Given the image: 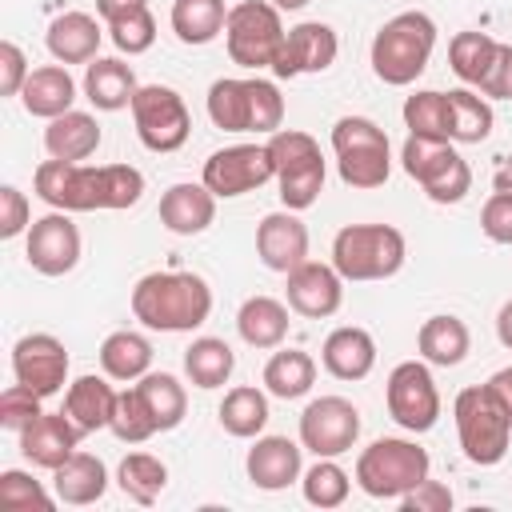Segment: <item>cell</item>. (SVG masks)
I'll return each mask as SVG.
<instances>
[{
  "instance_id": "cell-1",
  "label": "cell",
  "mask_w": 512,
  "mask_h": 512,
  "mask_svg": "<svg viewBox=\"0 0 512 512\" xmlns=\"http://www.w3.org/2000/svg\"><path fill=\"white\" fill-rule=\"evenodd\" d=\"M36 196L60 212H120L144 196V176L132 164H72L44 160L32 176Z\"/></svg>"
},
{
  "instance_id": "cell-2",
  "label": "cell",
  "mask_w": 512,
  "mask_h": 512,
  "mask_svg": "<svg viewBox=\"0 0 512 512\" xmlns=\"http://www.w3.org/2000/svg\"><path fill=\"white\" fill-rule=\"evenodd\" d=\"M212 312V288L196 272H148L132 288V316L152 332H192Z\"/></svg>"
},
{
  "instance_id": "cell-3",
  "label": "cell",
  "mask_w": 512,
  "mask_h": 512,
  "mask_svg": "<svg viewBox=\"0 0 512 512\" xmlns=\"http://www.w3.org/2000/svg\"><path fill=\"white\" fill-rule=\"evenodd\" d=\"M208 116L224 132H280L284 96L260 76H224L208 88Z\"/></svg>"
},
{
  "instance_id": "cell-4",
  "label": "cell",
  "mask_w": 512,
  "mask_h": 512,
  "mask_svg": "<svg viewBox=\"0 0 512 512\" xmlns=\"http://www.w3.org/2000/svg\"><path fill=\"white\" fill-rule=\"evenodd\" d=\"M436 48V24L428 12H400L372 36V72L376 80L404 88L412 84Z\"/></svg>"
},
{
  "instance_id": "cell-5",
  "label": "cell",
  "mask_w": 512,
  "mask_h": 512,
  "mask_svg": "<svg viewBox=\"0 0 512 512\" xmlns=\"http://www.w3.org/2000/svg\"><path fill=\"white\" fill-rule=\"evenodd\" d=\"M456 416V432H460V448L472 464L492 468L504 460L508 440H512V416L504 408V400L492 392V384H476L464 388L452 404Z\"/></svg>"
},
{
  "instance_id": "cell-6",
  "label": "cell",
  "mask_w": 512,
  "mask_h": 512,
  "mask_svg": "<svg viewBox=\"0 0 512 512\" xmlns=\"http://www.w3.org/2000/svg\"><path fill=\"white\" fill-rule=\"evenodd\" d=\"M404 232L392 224H348L332 240V268L344 280H388L404 268Z\"/></svg>"
},
{
  "instance_id": "cell-7",
  "label": "cell",
  "mask_w": 512,
  "mask_h": 512,
  "mask_svg": "<svg viewBox=\"0 0 512 512\" xmlns=\"http://www.w3.org/2000/svg\"><path fill=\"white\" fill-rule=\"evenodd\" d=\"M268 152H272V168H276L284 208H292V212L312 208L324 192V152H320V144L300 128H280V132L268 136Z\"/></svg>"
},
{
  "instance_id": "cell-8",
  "label": "cell",
  "mask_w": 512,
  "mask_h": 512,
  "mask_svg": "<svg viewBox=\"0 0 512 512\" xmlns=\"http://www.w3.org/2000/svg\"><path fill=\"white\" fill-rule=\"evenodd\" d=\"M420 480H428V452L400 436L372 440L356 460V484L376 500H400Z\"/></svg>"
},
{
  "instance_id": "cell-9",
  "label": "cell",
  "mask_w": 512,
  "mask_h": 512,
  "mask_svg": "<svg viewBox=\"0 0 512 512\" xmlns=\"http://www.w3.org/2000/svg\"><path fill=\"white\" fill-rule=\"evenodd\" d=\"M332 152L348 188H380L392 172L388 132L368 116H340L332 124Z\"/></svg>"
},
{
  "instance_id": "cell-10",
  "label": "cell",
  "mask_w": 512,
  "mask_h": 512,
  "mask_svg": "<svg viewBox=\"0 0 512 512\" xmlns=\"http://www.w3.org/2000/svg\"><path fill=\"white\" fill-rule=\"evenodd\" d=\"M404 172L428 192V200L436 204H460L472 188V168L468 160L452 148V140L440 136H416L408 132L404 148H400Z\"/></svg>"
},
{
  "instance_id": "cell-11",
  "label": "cell",
  "mask_w": 512,
  "mask_h": 512,
  "mask_svg": "<svg viewBox=\"0 0 512 512\" xmlns=\"http://www.w3.org/2000/svg\"><path fill=\"white\" fill-rule=\"evenodd\" d=\"M224 40H228L232 64H240V68H272V60H276V52L284 44L280 8L272 0H240L236 8H228Z\"/></svg>"
},
{
  "instance_id": "cell-12",
  "label": "cell",
  "mask_w": 512,
  "mask_h": 512,
  "mask_svg": "<svg viewBox=\"0 0 512 512\" xmlns=\"http://www.w3.org/2000/svg\"><path fill=\"white\" fill-rule=\"evenodd\" d=\"M132 124L148 152H176L192 132L188 104L168 84H144L132 96Z\"/></svg>"
},
{
  "instance_id": "cell-13",
  "label": "cell",
  "mask_w": 512,
  "mask_h": 512,
  "mask_svg": "<svg viewBox=\"0 0 512 512\" xmlns=\"http://www.w3.org/2000/svg\"><path fill=\"white\" fill-rule=\"evenodd\" d=\"M384 400H388V416L404 432H428L440 420V392H436L428 364L420 360H404L388 372Z\"/></svg>"
},
{
  "instance_id": "cell-14",
  "label": "cell",
  "mask_w": 512,
  "mask_h": 512,
  "mask_svg": "<svg viewBox=\"0 0 512 512\" xmlns=\"http://www.w3.org/2000/svg\"><path fill=\"white\" fill-rule=\"evenodd\" d=\"M276 176L272 168V152L268 144H232V148H220L204 160V172L200 180L208 184V192L216 200H232V196H244L260 184H268Z\"/></svg>"
},
{
  "instance_id": "cell-15",
  "label": "cell",
  "mask_w": 512,
  "mask_h": 512,
  "mask_svg": "<svg viewBox=\"0 0 512 512\" xmlns=\"http://www.w3.org/2000/svg\"><path fill=\"white\" fill-rule=\"evenodd\" d=\"M360 436V412L344 396H320L300 412V444L316 456H344Z\"/></svg>"
},
{
  "instance_id": "cell-16",
  "label": "cell",
  "mask_w": 512,
  "mask_h": 512,
  "mask_svg": "<svg viewBox=\"0 0 512 512\" xmlns=\"http://www.w3.org/2000/svg\"><path fill=\"white\" fill-rule=\"evenodd\" d=\"M12 376L36 396H56L68 384V352L52 332H28L12 348Z\"/></svg>"
},
{
  "instance_id": "cell-17",
  "label": "cell",
  "mask_w": 512,
  "mask_h": 512,
  "mask_svg": "<svg viewBox=\"0 0 512 512\" xmlns=\"http://www.w3.org/2000/svg\"><path fill=\"white\" fill-rule=\"evenodd\" d=\"M24 256L40 276H64L80 264V228L72 224L68 212L56 208V212L32 220Z\"/></svg>"
},
{
  "instance_id": "cell-18",
  "label": "cell",
  "mask_w": 512,
  "mask_h": 512,
  "mask_svg": "<svg viewBox=\"0 0 512 512\" xmlns=\"http://www.w3.org/2000/svg\"><path fill=\"white\" fill-rule=\"evenodd\" d=\"M336 52H340L336 32L328 24H320V20H304V24H296V28L284 32V44H280V52L272 60V72L280 80L324 72V68H332Z\"/></svg>"
},
{
  "instance_id": "cell-19",
  "label": "cell",
  "mask_w": 512,
  "mask_h": 512,
  "mask_svg": "<svg viewBox=\"0 0 512 512\" xmlns=\"http://www.w3.org/2000/svg\"><path fill=\"white\" fill-rule=\"evenodd\" d=\"M288 308L308 316V320H324L340 308L344 300V276L332 268V264H316V260H304L300 268L288 272Z\"/></svg>"
},
{
  "instance_id": "cell-20",
  "label": "cell",
  "mask_w": 512,
  "mask_h": 512,
  "mask_svg": "<svg viewBox=\"0 0 512 512\" xmlns=\"http://www.w3.org/2000/svg\"><path fill=\"white\" fill-rule=\"evenodd\" d=\"M80 424L68 412H40L24 432H20V452L24 460H32L36 468L56 472L80 444Z\"/></svg>"
},
{
  "instance_id": "cell-21",
  "label": "cell",
  "mask_w": 512,
  "mask_h": 512,
  "mask_svg": "<svg viewBox=\"0 0 512 512\" xmlns=\"http://www.w3.org/2000/svg\"><path fill=\"white\" fill-rule=\"evenodd\" d=\"M256 252L264 260V268L272 272H292L308 260V228L304 220L288 208V212H268L256 228Z\"/></svg>"
},
{
  "instance_id": "cell-22",
  "label": "cell",
  "mask_w": 512,
  "mask_h": 512,
  "mask_svg": "<svg viewBox=\"0 0 512 512\" xmlns=\"http://www.w3.org/2000/svg\"><path fill=\"white\" fill-rule=\"evenodd\" d=\"M300 452L304 444L288 440V436H256V444L248 448V480L264 492H280L292 480H300Z\"/></svg>"
},
{
  "instance_id": "cell-23",
  "label": "cell",
  "mask_w": 512,
  "mask_h": 512,
  "mask_svg": "<svg viewBox=\"0 0 512 512\" xmlns=\"http://www.w3.org/2000/svg\"><path fill=\"white\" fill-rule=\"evenodd\" d=\"M320 360H324L328 376H336V380H364L376 368V340L368 328H356V324L332 328L324 336Z\"/></svg>"
},
{
  "instance_id": "cell-24",
  "label": "cell",
  "mask_w": 512,
  "mask_h": 512,
  "mask_svg": "<svg viewBox=\"0 0 512 512\" xmlns=\"http://www.w3.org/2000/svg\"><path fill=\"white\" fill-rule=\"evenodd\" d=\"M216 220V196L208 184H172L160 196V224L176 236H196Z\"/></svg>"
},
{
  "instance_id": "cell-25",
  "label": "cell",
  "mask_w": 512,
  "mask_h": 512,
  "mask_svg": "<svg viewBox=\"0 0 512 512\" xmlns=\"http://www.w3.org/2000/svg\"><path fill=\"white\" fill-rule=\"evenodd\" d=\"M100 36H104V32H100L96 16H88V12H60V16L48 24L44 44H48V52H52L60 64H88V60H96Z\"/></svg>"
},
{
  "instance_id": "cell-26",
  "label": "cell",
  "mask_w": 512,
  "mask_h": 512,
  "mask_svg": "<svg viewBox=\"0 0 512 512\" xmlns=\"http://www.w3.org/2000/svg\"><path fill=\"white\" fill-rule=\"evenodd\" d=\"M20 100L28 108V116H44V120H56L64 112H72V100H76V80L68 76L64 64H44V68H32L24 88H20Z\"/></svg>"
},
{
  "instance_id": "cell-27",
  "label": "cell",
  "mask_w": 512,
  "mask_h": 512,
  "mask_svg": "<svg viewBox=\"0 0 512 512\" xmlns=\"http://www.w3.org/2000/svg\"><path fill=\"white\" fill-rule=\"evenodd\" d=\"M136 72L116 60V56H96L88 60L84 68V96L100 108V112H120V108H132V96H136Z\"/></svg>"
},
{
  "instance_id": "cell-28",
  "label": "cell",
  "mask_w": 512,
  "mask_h": 512,
  "mask_svg": "<svg viewBox=\"0 0 512 512\" xmlns=\"http://www.w3.org/2000/svg\"><path fill=\"white\" fill-rule=\"evenodd\" d=\"M116 388L104 380V376H76L64 392V412L80 424V432H100L112 424V412H116Z\"/></svg>"
},
{
  "instance_id": "cell-29",
  "label": "cell",
  "mask_w": 512,
  "mask_h": 512,
  "mask_svg": "<svg viewBox=\"0 0 512 512\" xmlns=\"http://www.w3.org/2000/svg\"><path fill=\"white\" fill-rule=\"evenodd\" d=\"M44 148H48L52 160H72V164L88 160V156L100 148V124H96V116L72 108V112H64V116L48 120V128H44Z\"/></svg>"
},
{
  "instance_id": "cell-30",
  "label": "cell",
  "mask_w": 512,
  "mask_h": 512,
  "mask_svg": "<svg viewBox=\"0 0 512 512\" xmlns=\"http://www.w3.org/2000/svg\"><path fill=\"white\" fill-rule=\"evenodd\" d=\"M236 332L248 348H280L288 336V308L276 296H248L236 312Z\"/></svg>"
},
{
  "instance_id": "cell-31",
  "label": "cell",
  "mask_w": 512,
  "mask_h": 512,
  "mask_svg": "<svg viewBox=\"0 0 512 512\" xmlns=\"http://www.w3.org/2000/svg\"><path fill=\"white\" fill-rule=\"evenodd\" d=\"M52 480H56V500H64V504H96L100 496H104V488H108V472H104V460L100 456H92V452H72L56 472H52Z\"/></svg>"
},
{
  "instance_id": "cell-32",
  "label": "cell",
  "mask_w": 512,
  "mask_h": 512,
  "mask_svg": "<svg viewBox=\"0 0 512 512\" xmlns=\"http://www.w3.org/2000/svg\"><path fill=\"white\" fill-rule=\"evenodd\" d=\"M468 324L460 316H428L416 332V348L428 364H440V368H452L468 356Z\"/></svg>"
},
{
  "instance_id": "cell-33",
  "label": "cell",
  "mask_w": 512,
  "mask_h": 512,
  "mask_svg": "<svg viewBox=\"0 0 512 512\" xmlns=\"http://www.w3.org/2000/svg\"><path fill=\"white\" fill-rule=\"evenodd\" d=\"M312 384H316V360L300 348L272 352V360L264 364V388L280 400H300L312 392Z\"/></svg>"
},
{
  "instance_id": "cell-34",
  "label": "cell",
  "mask_w": 512,
  "mask_h": 512,
  "mask_svg": "<svg viewBox=\"0 0 512 512\" xmlns=\"http://www.w3.org/2000/svg\"><path fill=\"white\" fill-rule=\"evenodd\" d=\"M268 424V396L252 384H240L232 392H224L220 400V428L228 436H240V440H252L260 436Z\"/></svg>"
},
{
  "instance_id": "cell-35",
  "label": "cell",
  "mask_w": 512,
  "mask_h": 512,
  "mask_svg": "<svg viewBox=\"0 0 512 512\" xmlns=\"http://www.w3.org/2000/svg\"><path fill=\"white\" fill-rule=\"evenodd\" d=\"M228 24L224 0H172V32L184 44H212Z\"/></svg>"
},
{
  "instance_id": "cell-36",
  "label": "cell",
  "mask_w": 512,
  "mask_h": 512,
  "mask_svg": "<svg viewBox=\"0 0 512 512\" xmlns=\"http://www.w3.org/2000/svg\"><path fill=\"white\" fill-rule=\"evenodd\" d=\"M152 364V344L140 336V332H112L104 344H100V368L104 376L112 380H140Z\"/></svg>"
},
{
  "instance_id": "cell-37",
  "label": "cell",
  "mask_w": 512,
  "mask_h": 512,
  "mask_svg": "<svg viewBox=\"0 0 512 512\" xmlns=\"http://www.w3.org/2000/svg\"><path fill=\"white\" fill-rule=\"evenodd\" d=\"M232 368H236V356H232V348L220 336H200L184 352V372H188V380L196 388H220V384H228Z\"/></svg>"
},
{
  "instance_id": "cell-38",
  "label": "cell",
  "mask_w": 512,
  "mask_h": 512,
  "mask_svg": "<svg viewBox=\"0 0 512 512\" xmlns=\"http://www.w3.org/2000/svg\"><path fill=\"white\" fill-rule=\"evenodd\" d=\"M136 388H140V396H144V404H148V412H152V420H156L160 432H172L184 420L188 396H184V384L176 376H168V372H144Z\"/></svg>"
},
{
  "instance_id": "cell-39",
  "label": "cell",
  "mask_w": 512,
  "mask_h": 512,
  "mask_svg": "<svg viewBox=\"0 0 512 512\" xmlns=\"http://www.w3.org/2000/svg\"><path fill=\"white\" fill-rule=\"evenodd\" d=\"M116 484H120V492H124L128 500H136V504H156V496H160L164 484H168V468H164V460H156L152 452H128V456L120 460V468H116Z\"/></svg>"
},
{
  "instance_id": "cell-40",
  "label": "cell",
  "mask_w": 512,
  "mask_h": 512,
  "mask_svg": "<svg viewBox=\"0 0 512 512\" xmlns=\"http://www.w3.org/2000/svg\"><path fill=\"white\" fill-rule=\"evenodd\" d=\"M496 48H500V40H492L488 32H456L448 44V64L464 84L480 88L496 60Z\"/></svg>"
},
{
  "instance_id": "cell-41",
  "label": "cell",
  "mask_w": 512,
  "mask_h": 512,
  "mask_svg": "<svg viewBox=\"0 0 512 512\" xmlns=\"http://www.w3.org/2000/svg\"><path fill=\"white\" fill-rule=\"evenodd\" d=\"M448 112H452V140L456 144H480L492 136V104L472 92V88H452L448 92Z\"/></svg>"
},
{
  "instance_id": "cell-42",
  "label": "cell",
  "mask_w": 512,
  "mask_h": 512,
  "mask_svg": "<svg viewBox=\"0 0 512 512\" xmlns=\"http://www.w3.org/2000/svg\"><path fill=\"white\" fill-rule=\"evenodd\" d=\"M404 124L416 136H440L452 140V112H448V92H416L404 100Z\"/></svg>"
},
{
  "instance_id": "cell-43",
  "label": "cell",
  "mask_w": 512,
  "mask_h": 512,
  "mask_svg": "<svg viewBox=\"0 0 512 512\" xmlns=\"http://www.w3.org/2000/svg\"><path fill=\"white\" fill-rule=\"evenodd\" d=\"M304 500L316 508H340L348 500V472L336 464V456H316V464L300 480Z\"/></svg>"
},
{
  "instance_id": "cell-44",
  "label": "cell",
  "mask_w": 512,
  "mask_h": 512,
  "mask_svg": "<svg viewBox=\"0 0 512 512\" xmlns=\"http://www.w3.org/2000/svg\"><path fill=\"white\" fill-rule=\"evenodd\" d=\"M108 428L124 444H144L148 436L160 432L156 420H152V412H148V404H144V396H140V388H124L116 396V412H112V424Z\"/></svg>"
},
{
  "instance_id": "cell-45",
  "label": "cell",
  "mask_w": 512,
  "mask_h": 512,
  "mask_svg": "<svg viewBox=\"0 0 512 512\" xmlns=\"http://www.w3.org/2000/svg\"><path fill=\"white\" fill-rule=\"evenodd\" d=\"M0 504L4 508H12V512H52L56 508V500L44 492V484L40 480H32L28 472H20V468H8V472H0Z\"/></svg>"
},
{
  "instance_id": "cell-46",
  "label": "cell",
  "mask_w": 512,
  "mask_h": 512,
  "mask_svg": "<svg viewBox=\"0 0 512 512\" xmlns=\"http://www.w3.org/2000/svg\"><path fill=\"white\" fill-rule=\"evenodd\" d=\"M108 36H112V44H116L120 52L140 56V52H148V48L156 44V16H152L148 8H140V12L124 16V20H112V24H108Z\"/></svg>"
},
{
  "instance_id": "cell-47",
  "label": "cell",
  "mask_w": 512,
  "mask_h": 512,
  "mask_svg": "<svg viewBox=\"0 0 512 512\" xmlns=\"http://www.w3.org/2000/svg\"><path fill=\"white\" fill-rule=\"evenodd\" d=\"M40 400L44 396H36L32 388H24L20 380L16 384H8L4 392H0V424L4 428H12V432H24L44 408H40Z\"/></svg>"
},
{
  "instance_id": "cell-48",
  "label": "cell",
  "mask_w": 512,
  "mask_h": 512,
  "mask_svg": "<svg viewBox=\"0 0 512 512\" xmlns=\"http://www.w3.org/2000/svg\"><path fill=\"white\" fill-rule=\"evenodd\" d=\"M480 232L492 244H512V192H492L480 208Z\"/></svg>"
},
{
  "instance_id": "cell-49",
  "label": "cell",
  "mask_w": 512,
  "mask_h": 512,
  "mask_svg": "<svg viewBox=\"0 0 512 512\" xmlns=\"http://www.w3.org/2000/svg\"><path fill=\"white\" fill-rule=\"evenodd\" d=\"M24 228H32L28 196H24L16 184H4V188H0V236L12 240V236H20Z\"/></svg>"
},
{
  "instance_id": "cell-50",
  "label": "cell",
  "mask_w": 512,
  "mask_h": 512,
  "mask_svg": "<svg viewBox=\"0 0 512 512\" xmlns=\"http://www.w3.org/2000/svg\"><path fill=\"white\" fill-rule=\"evenodd\" d=\"M404 512H448L452 508V488L440 480H420L412 492L400 496Z\"/></svg>"
},
{
  "instance_id": "cell-51",
  "label": "cell",
  "mask_w": 512,
  "mask_h": 512,
  "mask_svg": "<svg viewBox=\"0 0 512 512\" xmlns=\"http://www.w3.org/2000/svg\"><path fill=\"white\" fill-rule=\"evenodd\" d=\"M28 72H32V68H28V60H24L20 44L4 40V44H0V96H20Z\"/></svg>"
},
{
  "instance_id": "cell-52",
  "label": "cell",
  "mask_w": 512,
  "mask_h": 512,
  "mask_svg": "<svg viewBox=\"0 0 512 512\" xmlns=\"http://www.w3.org/2000/svg\"><path fill=\"white\" fill-rule=\"evenodd\" d=\"M480 92H484V96H500V100L512 96V44H500V48H496V60H492V68H488Z\"/></svg>"
},
{
  "instance_id": "cell-53",
  "label": "cell",
  "mask_w": 512,
  "mask_h": 512,
  "mask_svg": "<svg viewBox=\"0 0 512 512\" xmlns=\"http://www.w3.org/2000/svg\"><path fill=\"white\" fill-rule=\"evenodd\" d=\"M140 8H148V0H96V12H100L104 24L124 20V16H132V12H140Z\"/></svg>"
},
{
  "instance_id": "cell-54",
  "label": "cell",
  "mask_w": 512,
  "mask_h": 512,
  "mask_svg": "<svg viewBox=\"0 0 512 512\" xmlns=\"http://www.w3.org/2000/svg\"><path fill=\"white\" fill-rule=\"evenodd\" d=\"M488 384H492V392L504 400V408H508V416H512V364H508V368H500Z\"/></svg>"
},
{
  "instance_id": "cell-55",
  "label": "cell",
  "mask_w": 512,
  "mask_h": 512,
  "mask_svg": "<svg viewBox=\"0 0 512 512\" xmlns=\"http://www.w3.org/2000/svg\"><path fill=\"white\" fill-rule=\"evenodd\" d=\"M496 336H500V344L504 348H512V300L500 308V316H496Z\"/></svg>"
},
{
  "instance_id": "cell-56",
  "label": "cell",
  "mask_w": 512,
  "mask_h": 512,
  "mask_svg": "<svg viewBox=\"0 0 512 512\" xmlns=\"http://www.w3.org/2000/svg\"><path fill=\"white\" fill-rule=\"evenodd\" d=\"M492 188H496V192H512V156L500 160V168H496V176H492Z\"/></svg>"
},
{
  "instance_id": "cell-57",
  "label": "cell",
  "mask_w": 512,
  "mask_h": 512,
  "mask_svg": "<svg viewBox=\"0 0 512 512\" xmlns=\"http://www.w3.org/2000/svg\"><path fill=\"white\" fill-rule=\"evenodd\" d=\"M272 4H276L280 12H300V8H304V4H312V0H272Z\"/></svg>"
}]
</instances>
